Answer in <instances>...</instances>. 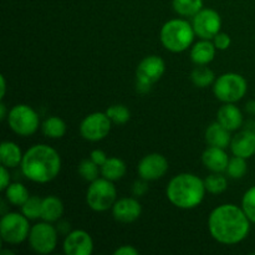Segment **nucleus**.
Returning a JSON list of instances; mask_svg holds the SVG:
<instances>
[{"instance_id": "1", "label": "nucleus", "mask_w": 255, "mask_h": 255, "mask_svg": "<svg viewBox=\"0 0 255 255\" xmlns=\"http://www.w3.org/2000/svg\"><path fill=\"white\" fill-rule=\"evenodd\" d=\"M251 223L242 207L222 204L209 214L208 229L214 241L226 246H234L249 236Z\"/></svg>"}, {"instance_id": "2", "label": "nucleus", "mask_w": 255, "mask_h": 255, "mask_svg": "<svg viewBox=\"0 0 255 255\" xmlns=\"http://www.w3.org/2000/svg\"><path fill=\"white\" fill-rule=\"evenodd\" d=\"M20 167L27 179L35 183H47L59 176L61 157L47 144H34L24 153Z\"/></svg>"}, {"instance_id": "3", "label": "nucleus", "mask_w": 255, "mask_h": 255, "mask_svg": "<svg viewBox=\"0 0 255 255\" xmlns=\"http://www.w3.org/2000/svg\"><path fill=\"white\" fill-rule=\"evenodd\" d=\"M203 179L193 173H179L174 176L167 186L168 201L179 209H193L201 206L206 196Z\"/></svg>"}, {"instance_id": "4", "label": "nucleus", "mask_w": 255, "mask_h": 255, "mask_svg": "<svg viewBox=\"0 0 255 255\" xmlns=\"http://www.w3.org/2000/svg\"><path fill=\"white\" fill-rule=\"evenodd\" d=\"M193 25L184 19H172L164 22L159 31V40L164 49L172 52H183L193 44Z\"/></svg>"}, {"instance_id": "5", "label": "nucleus", "mask_w": 255, "mask_h": 255, "mask_svg": "<svg viewBox=\"0 0 255 255\" xmlns=\"http://www.w3.org/2000/svg\"><path fill=\"white\" fill-rule=\"evenodd\" d=\"M248 91L247 80L237 72H227L216 79L213 84L214 96L223 104H236Z\"/></svg>"}, {"instance_id": "6", "label": "nucleus", "mask_w": 255, "mask_h": 255, "mask_svg": "<svg viewBox=\"0 0 255 255\" xmlns=\"http://www.w3.org/2000/svg\"><path fill=\"white\" fill-rule=\"evenodd\" d=\"M117 201V191L112 181L97 178L89 186L86 192V203L92 211L106 212L114 207Z\"/></svg>"}, {"instance_id": "7", "label": "nucleus", "mask_w": 255, "mask_h": 255, "mask_svg": "<svg viewBox=\"0 0 255 255\" xmlns=\"http://www.w3.org/2000/svg\"><path fill=\"white\" fill-rule=\"evenodd\" d=\"M166 71L163 59L157 55H149L141 60L136 69V90L139 94H147L152 86L161 80Z\"/></svg>"}, {"instance_id": "8", "label": "nucleus", "mask_w": 255, "mask_h": 255, "mask_svg": "<svg viewBox=\"0 0 255 255\" xmlns=\"http://www.w3.org/2000/svg\"><path fill=\"white\" fill-rule=\"evenodd\" d=\"M7 125L12 132L22 137L34 134L40 125L39 115L32 107L27 105H15L7 114Z\"/></svg>"}, {"instance_id": "9", "label": "nucleus", "mask_w": 255, "mask_h": 255, "mask_svg": "<svg viewBox=\"0 0 255 255\" xmlns=\"http://www.w3.org/2000/svg\"><path fill=\"white\" fill-rule=\"evenodd\" d=\"M30 219L24 214L10 212L2 216L0 222V236L7 244H20L29 238Z\"/></svg>"}, {"instance_id": "10", "label": "nucleus", "mask_w": 255, "mask_h": 255, "mask_svg": "<svg viewBox=\"0 0 255 255\" xmlns=\"http://www.w3.org/2000/svg\"><path fill=\"white\" fill-rule=\"evenodd\" d=\"M27 241L35 253L50 254L57 246V231L50 222L44 221L31 227Z\"/></svg>"}, {"instance_id": "11", "label": "nucleus", "mask_w": 255, "mask_h": 255, "mask_svg": "<svg viewBox=\"0 0 255 255\" xmlns=\"http://www.w3.org/2000/svg\"><path fill=\"white\" fill-rule=\"evenodd\" d=\"M112 121L106 112H94L85 117L80 124V133L90 142L106 138L111 131Z\"/></svg>"}, {"instance_id": "12", "label": "nucleus", "mask_w": 255, "mask_h": 255, "mask_svg": "<svg viewBox=\"0 0 255 255\" xmlns=\"http://www.w3.org/2000/svg\"><path fill=\"white\" fill-rule=\"evenodd\" d=\"M194 32L201 39L213 40V37L221 31L222 17L214 9H202L197 12L192 20Z\"/></svg>"}, {"instance_id": "13", "label": "nucleus", "mask_w": 255, "mask_h": 255, "mask_svg": "<svg viewBox=\"0 0 255 255\" xmlns=\"http://www.w3.org/2000/svg\"><path fill=\"white\" fill-rule=\"evenodd\" d=\"M168 171V161L161 153L146 154L137 166L139 178L146 181H157Z\"/></svg>"}, {"instance_id": "14", "label": "nucleus", "mask_w": 255, "mask_h": 255, "mask_svg": "<svg viewBox=\"0 0 255 255\" xmlns=\"http://www.w3.org/2000/svg\"><path fill=\"white\" fill-rule=\"evenodd\" d=\"M62 247L66 255H91L94 252V241L86 231L76 229L67 234Z\"/></svg>"}, {"instance_id": "15", "label": "nucleus", "mask_w": 255, "mask_h": 255, "mask_svg": "<svg viewBox=\"0 0 255 255\" xmlns=\"http://www.w3.org/2000/svg\"><path fill=\"white\" fill-rule=\"evenodd\" d=\"M142 207L136 198L125 197L117 199L112 207L114 218L120 223H133L141 217Z\"/></svg>"}, {"instance_id": "16", "label": "nucleus", "mask_w": 255, "mask_h": 255, "mask_svg": "<svg viewBox=\"0 0 255 255\" xmlns=\"http://www.w3.org/2000/svg\"><path fill=\"white\" fill-rule=\"evenodd\" d=\"M232 153L242 158H251L255 154V131L244 128L232 138Z\"/></svg>"}, {"instance_id": "17", "label": "nucleus", "mask_w": 255, "mask_h": 255, "mask_svg": "<svg viewBox=\"0 0 255 255\" xmlns=\"http://www.w3.org/2000/svg\"><path fill=\"white\" fill-rule=\"evenodd\" d=\"M224 149L226 148H221V147L216 146L207 147L206 151L202 154V162H203L207 169L216 172V173L226 172L229 163V157Z\"/></svg>"}, {"instance_id": "18", "label": "nucleus", "mask_w": 255, "mask_h": 255, "mask_svg": "<svg viewBox=\"0 0 255 255\" xmlns=\"http://www.w3.org/2000/svg\"><path fill=\"white\" fill-rule=\"evenodd\" d=\"M217 121L229 131H237L243 126V114L234 104H224L217 112Z\"/></svg>"}, {"instance_id": "19", "label": "nucleus", "mask_w": 255, "mask_h": 255, "mask_svg": "<svg viewBox=\"0 0 255 255\" xmlns=\"http://www.w3.org/2000/svg\"><path fill=\"white\" fill-rule=\"evenodd\" d=\"M217 47L212 40L202 39L191 49V60L196 65H208L216 56Z\"/></svg>"}, {"instance_id": "20", "label": "nucleus", "mask_w": 255, "mask_h": 255, "mask_svg": "<svg viewBox=\"0 0 255 255\" xmlns=\"http://www.w3.org/2000/svg\"><path fill=\"white\" fill-rule=\"evenodd\" d=\"M204 137H206L208 146H216L221 147V148H227L228 146H231V131L227 129L218 121L213 122L207 127Z\"/></svg>"}, {"instance_id": "21", "label": "nucleus", "mask_w": 255, "mask_h": 255, "mask_svg": "<svg viewBox=\"0 0 255 255\" xmlns=\"http://www.w3.org/2000/svg\"><path fill=\"white\" fill-rule=\"evenodd\" d=\"M21 149L16 143L11 141H4L0 144V162L7 168H14L21 164L22 161Z\"/></svg>"}, {"instance_id": "22", "label": "nucleus", "mask_w": 255, "mask_h": 255, "mask_svg": "<svg viewBox=\"0 0 255 255\" xmlns=\"http://www.w3.org/2000/svg\"><path fill=\"white\" fill-rule=\"evenodd\" d=\"M62 214H64V204L61 199L55 196H47L46 198H42L41 219L54 223L61 218Z\"/></svg>"}, {"instance_id": "23", "label": "nucleus", "mask_w": 255, "mask_h": 255, "mask_svg": "<svg viewBox=\"0 0 255 255\" xmlns=\"http://www.w3.org/2000/svg\"><path fill=\"white\" fill-rule=\"evenodd\" d=\"M126 163L121 158H117V157H110L101 166L102 177L112 182L121 179L126 174Z\"/></svg>"}, {"instance_id": "24", "label": "nucleus", "mask_w": 255, "mask_h": 255, "mask_svg": "<svg viewBox=\"0 0 255 255\" xmlns=\"http://www.w3.org/2000/svg\"><path fill=\"white\" fill-rule=\"evenodd\" d=\"M191 80L194 86L199 89H206L216 81V75L213 70L209 69L207 65H197L191 72Z\"/></svg>"}, {"instance_id": "25", "label": "nucleus", "mask_w": 255, "mask_h": 255, "mask_svg": "<svg viewBox=\"0 0 255 255\" xmlns=\"http://www.w3.org/2000/svg\"><path fill=\"white\" fill-rule=\"evenodd\" d=\"M41 129L42 133L49 138H61L66 133V124L60 117L51 116L42 122Z\"/></svg>"}, {"instance_id": "26", "label": "nucleus", "mask_w": 255, "mask_h": 255, "mask_svg": "<svg viewBox=\"0 0 255 255\" xmlns=\"http://www.w3.org/2000/svg\"><path fill=\"white\" fill-rule=\"evenodd\" d=\"M4 192L6 201L16 207H21L30 197L26 187L21 183H17V182L16 183H10Z\"/></svg>"}, {"instance_id": "27", "label": "nucleus", "mask_w": 255, "mask_h": 255, "mask_svg": "<svg viewBox=\"0 0 255 255\" xmlns=\"http://www.w3.org/2000/svg\"><path fill=\"white\" fill-rule=\"evenodd\" d=\"M174 11L181 16H192L203 9V0H173L172 1Z\"/></svg>"}, {"instance_id": "28", "label": "nucleus", "mask_w": 255, "mask_h": 255, "mask_svg": "<svg viewBox=\"0 0 255 255\" xmlns=\"http://www.w3.org/2000/svg\"><path fill=\"white\" fill-rule=\"evenodd\" d=\"M42 198L37 196H30L29 199L21 206V213L30 221L41 218Z\"/></svg>"}, {"instance_id": "29", "label": "nucleus", "mask_w": 255, "mask_h": 255, "mask_svg": "<svg viewBox=\"0 0 255 255\" xmlns=\"http://www.w3.org/2000/svg\"><path fill=\"white\" fill-rule=\"evenodd\" d=\"M204 186H206L207 192H209L211 194H221L228 188V181L221 173L213 172L211 176L204 179Z\"/></svg>"}, {"instance_id": "30", "label": "nucleus", "mask_w": 255, "mask_h": 255, "mask_svg": "<svg viewBox=\"0 0 255 255\" xmlns=\"http://www.w3.org/2000/svg\"><path fill=\"white\" fill-rule=\"evenodd\" d=\"M247 171H248V166H247V159L242 158V157L234 156L229 159L228 167H227L226 172L231 178L233 179H241L246 176Z\"/></svg>"}, {"instance_id": "31", "label": "nucleus", "mask_w": 255, "mask_h": 255, "mask_svg": "<svg viewBox=\"0 0 255 255\" xmlns=\"http://www.w3.org/2000/svg\"><path fill=\"white\" fill-rule=\"evenodd\" d=\"M107 116L115 125H125L131 119V112L125 105H112L106 110Z\"/></svg>"}, {"instance_id": "32", "label": "nucleus", "mask_w": 255, "mask_h": 255, "mask_svg": "<svg viewBox=\"0 0 255 255\" xmlns=\"http://www.w3.org/2000/svg\"><path fill=\"white\" fill-rule=\"evenodd\" d=\"M101 172V167L97 166L91 158L84 159V161L80 162L79 164V173L85 181L87 182H94L95 179L99 178V174Z\"/></svg>"}, {"instance_id": "33", "label": "nucleus", "mask_w": 255, "mask_h": 255, "mask_svg": "<svg viewBox=\"0 0 255 255\" xmlns=\"http://www.w3.org/2000/svg\"><path fill=\"white\" fill-rule=\"evenodd\" d=\"M242 208L252 223L255 224V186L251 187L244 193L242 199Z\"/></svg>"}, {"instance_id": "34", "label": "nucleus", "mask_w": 255, "mask_h": 255, "mask_svg": "<svg viewBox=\"0 0 255 255\" xmlns=\"http://www.w3.org/2000/svg\"><path fill=\"white\" fill-rule=\"evenodd\" d=\"M213 42L216 45L217 50H227L232 44V39L226 32L219 31L216 36L213 37Z\"/></svg>"}, {"instance_id": "35", "label": "nucleus", "mask_w": 255, "mask_h": 255, "mask_svg": "<svg viewBox=\"0 0 255 255\" xmlns=\"http://www.w3.org/2000/svg\"><path fill=\"white\" fill-rule=\"evenodd\" d=\"M146 179H138L133 183V187H132V193L136 197H142L148 192V184H147Z\"/></svg>"}, {"instance_id": "36", "label": "nucleus", "mask_w": 255, "mask_h": 255, "mask_svg": "<svg viewBox=\"0 0 255 255\" xmlns=\"http://www.w3.org/2000/svg\"><path fill=\"white\" fill-rule=\"evenodd\" d=\"M90 158H91L97 166L101 167L102 164L109 159V157H107V154L105 153L102 149H94V151L91 152V154H90Z\"/></svg>"}, {"instance_id": "37", "label": "nucleus", "mask_w": 255, "mask_h": 255, "mask_svg": "<svg viewBox=\"0 0 255 255\" xmlns=\"http://www.w3.org/2000/svg\"><path fill=\"white\" fill-rule=\"evenodd\" d=\"M139 252L132 246H121L115 251V255H138Z\"/></svg>"}, {"instance_id": "38", "label": "nucleus", "mask_w": 255, "mask_h": 255, "mask_svg": "<svg viewBox=\"0 0 255 255\" xmlns=\"http://www.w3.org/2000/svg\"><path fill=\"white\" fill-rule=\"evenodd\" d=\"M9 184H10V173L9 171H7V167L2 166L1 164V186H0V189H1V191H5Z\"/></svg>"}, {"instance_id": "39", "label": "nucleus", "mask_w": 255, "mask_h": 255, "mask_svg": "<svg viewBox=\"0 0 255 255\" xmlns=\"http://www.w3.org/2000/svg\"><path fill=\"white\" fill-rule=\"evenodd\" d=\"M246 111L248 112V114H251V115H253V116H255V100H252V101L247 102Z\"/></svg>"}, {"instance_id": "40", "label": "nucleus", "mask_w": 255, "mask_h": 255, "mask_svg": "<svg viewBox=\"0 0 255 255\" xmlns=\"http://www.w3.org/2000/svg\"><path fill=\"white\" fill-rule=\"evenodd\" d=\"M7 119V115H6V106H5L4 102L0 104V120H6Z\"/></svg>"}, {"instance_id": "41", "label": "nucleus", "mask_w": 255, "mask_h": 255, "mask_svg": "<svg viewBox=\"0 0 255 255\" xmlns=\"http://www.w3.org/2000/svg\"><path fill=\"white\" fill-rule=\"evenodd\" d=\"M0 80H1V92H0V99H4L5 97V92H6V81H5V76H1L0 77Z\"/></svg>"}]
</instances>
